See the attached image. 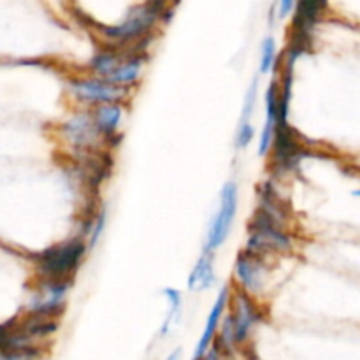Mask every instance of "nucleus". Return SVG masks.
I'll list each match as a JSON object with an SVG mask.
<instances>
[{
    "instance_id": "12",
    "label": "nucleus",
    "mask_w": 360,
    "mask_h": 360,
    "mask_svg": "<svg viewBox=\"0 0 360 360\" xmlns=\"http://www.w3.org/2000/svg\"><path fill=\"white\" fill-rule=\"evenodd\" d=\"M217 283V269H214V253L202 252L197 259L195 266L190 269L186 288L193 294L211 290Z\"/></svg>"
},
{
    "instance_id": "19",
    "label": "nucleus",
    "mask_w": 360,
    "mask_h": 360,
    "mask_svg": "<svg viewBox=\"0 0 360 360\" xmlns=\"http://www.w3.org/2000/svg\"><path fill=\"white\" fill-rule=\"evenodd\" d=\"M299 0H278V18L285 20L287 16H290L295 9H297Z\"/></svg>"
},
{
    "instance_id": "3",
    "label": "nucleus",
    "mask_w": 360,
    "mask_h": 360,
    "mask_svg": "<svg viewBox=\"0 0 360 360\" xmlns=\"http://www.w3.org/2000/svg\"><path fill=\"white\" fill-rule=\"evenodd\" d=\"M164 0H151L150 4L136 7L129 13V16L118 25L102 28L105 39L111 41L116 48H125L127 44H137L139 41L146 39L148 32L157 25L162 13Z\"/></svg>"
},
{
    "instance_id": "10",
    "label": "nucleus",
    "mask_w": 360,
    "mask_h": 360,
    "mask_svg": "<svg viewBox=\"0 0 360 360\" xmlns=\"http://www.w3.org/2000/svg\"><path fill=\"white\" fill-rule=\"evenodd\" d=\"M146 55L148 53L139 51V49H136L132 46V48H130L129 56L123 60L122 65L115 70V74H111L105 81L116 84V86L132 90V88L139 83L141 77H143L144 67H146V62H148Z\"/></svg>"
},
{
    "instance_id": "2",
    "label": "nucleus",
    "mask_w": 360,
    "mask_h": 360,
    "mask_svg": "<svg viewBox=\"0 0 360 360\" xmlns=\"http://www.w3.org/2000/svg\"><path fill=\"white\" fill-rule=\"evenodd\" d=\"M88 252L90 250H88L86 236L81 232L42 252L39 257V269L46 281H70Z\"/></svg>"
},
{
    "instance_id": "17",
    "label": "nucleus",
    "mask_w": 360,
    "mask_h": 360,
    "mask_svg": "<svg viewBox=\"0 0 360 360\" xmlns=\"http://www.w3.org/2000/svg\"><path fill=\"white\" fill-rule=\"evenodd\" d=\"M255 127H253V122H238V129H236V136H234V146L238 150H246L250 144L253 143L255 139Z\"/></svg>"
},
{
    "instance_id": "8",
    "label": "nucleus",
    "mask_w": 360,
    "mask_h": 360,
    "mask_svg": "<svg viewBox=\"0 0 360 360\" xmlns=\"http://www.w3.org/2000/svg\"><path fill=\"white\" fill-rule=\"evenodd\" d=\"M231 294H232V290L229 285H225V287L218 292L217 299H214L213 308H211L210 313H207L206 323H204L202 334H200L199 341H197V345H195V350H193L192 360H202L204 355H206L207 352H210V348L213 347V341H214V338H217L218 329H220V326H221V319H224L225 313H227V309H229Z\"/></svg>"
},
{
    "instance_id": "4",
    "label": "nucleus",
    "mask_w": 360,
    "mask_h": 360,
    "mask_svg": "<svg viewBox=\"0 0 360 360\" xmlns=\"http://www.w3.org/2000/svg\"><path fill=\"white\" fill-rule=\"evenodd\" d=\"M239 206V186L236 181H227L218 195V206L207 225L206 236L202 241V252L214 253L225 245L234 227L236 214Z\"/></svg>"
},
{
    "instance_id": "7",
    "label": "nucleus",
    "mask_w": 360,
    "mask_h": 360,
    "mask_svg": "<svg viewBox=\"0 0 360 360\" xmlns=\"http://www.w3.org/2000/svg\"><path fill=\"white\" fill-rule=\"evenodd\" d=\"M266 257L257 255L250 250H241L234 262V278L239 290L255 297L266 287Z\"/></svg>"
},
{
    "instance_id": "16",
    "label": "nucleus",
    "mask_w": 360,
    "mask_h": 360,
    "mask_svg": "<svg viewBox=\"0 0 360 360\" xmlns=\"http://www.w3.org/2000/svg\"><path fill=\"white\" fill-rule=\"evenodd\" d=\"M278 53H276V41L273 37H266L260 46V60H259V72L269 74L276 67Z\"/></svg>"
},
{
    "instance_id": "13",
    "label": "nucleus",
    "mask_w": 360,
    "mask_h": 360,
    "mask_svg": "<svg viewBox=\"0 0 360 360\" xmlns=\"http://www.w3.org/2000/svg\"><path fill=\"white\" fill-rule=\"evenodd\" d=\"M130 48H111L101 49L98 53H95L94 56L88 62V69H90L91 76L102 77V79H108L111 74H115V70L122 65L123 60L129 56Z\"/></svg>"
},
{
    "instance_id": "18",
    "label": "nucleus",
    "mask_w": 360,
    "mask_h": 360,
    "mask_svg": "<svg viewBox=\"0 0 360 360\" xmlns=\"http://www.w3.org/2000/svg\"><path fill=\"white\" fill-rule=\"evenodd\" d=\"M257 94H259V79H253L246 90L245 102H243V112L239 118L241 122H252V116L257 108Z\"/></svg>"
},
{
    "instance_id": "1",
    "label": "nucleus",
    "mask_w": 360,
    "mask_h": 360,
    "mask_svg": "<svg viewBox=\"0 0 360 360\" xmlns=\"http://www.w3.org/2000/svg\"><path fill=\"white\" fill-rule=\"evenodd\" d=\"M259 199V206L248 221L245 248L262 257L290 252L294 239L287 231V211L269 183L264 185Z\"/></svg>"
},
{
    "instance_id": "14",
    "label": "nucleus",
    "mask_w": 360,
    "mask_h": 360,
    "mask_svg": "<svg viewBox=\"0 0 360 360\" xmlns=\"http://www.w3.org/2000/svg\"><path fill=\"white\" fill-rule=\"evenodd\" d=\"M164 297L167 299V315H165L164 322L160 326V338H167L171 334L172 327L179 322L181 319V313H183V294L174 287H167L162 290Z\"/></svg>"
},
{
    "instance_id": "6",
    "label": "nucleus",
    "mask_w": 360,
    "mask_h": 360,
    "mask_svg": "<svg viewBox=\"0 0 360 360\" xmlns=\"http://www.w3.org/2000/svg\"><path fill=\"white\" fill-rule=\"evenodd\" d=\"M70 91L77 101L91 105V108L102 104H123V101H127V97L130 95V90L127 88L116 86V84L95 76L77 77V79L70 81Z\"/></svg>"
},
{
    "instance_id": "5",
    "label": "nucleus",
    "mask_w": 360,
    "mask_h": 360,
    "mask_svg": "<svg viewBox=\"0 0 360 360\" xmlns=\"http://www.w3.org/2000/svg\"><path fill=\"white\" fill-rule=\"evenodd\" d=\"M227 315L232 323V340H234L236 352L245 350L250 345L257 326L262 322V311L253 297H250L243 290H236L231 294Z\"/></svg>"
},
{
    "instance_id": "11",
    "label": "nucleus",
    "mask_w": 360,
    "mask_h": 360,
    "mask_svg": "<svg viewBox=\"0 0 360 360\" xmlns=\"http://www.w3.org/2000/svg\"><path fill=\"white\" fill-rule=\"evenodd\" d=\"M123 115H125L123 104H102L91 109V118H94V123L102 139L108 141V143H111L112 139H118Z\"/></svg>"
},
{
    "instance_id": "9",
    "label": "nucleus",
    "mask_w": 360,
    "mask_h": 360,
    "mask_svg": "<svg viewBox=\"0 0 360 360\" xmlns=\"http://www.w3.org/2000/svg\"><path fill=\"white\" fill-rule=\"evenodd\" d=\"M63 136L77 150H90L104 141L95 127L91 111L76 112L69 122L63 125Z\"/></svg>"
},
{
    "instance_id": "20",
    "label": "nucleus",
    "mask_w": 360,
    "mask_h": 360,
    "mask_svg": "<svg viewBox=\"0 0 360 360\" xmlns=\"http://www.w3.org/2000/svg\"><path fill=\"white\" fill-rule=\"evenodd\" d=\"M165 360H181V348H176V350H172L171 354L165 357Z\"/></svg>"
},
{
    "instance_id": "15",
    "label": "nucleus",
    "mask_w": 360,
    "mask_h": 360,
    "mask_svg": "<svg viewBox=\"0 0 360 360\" xmlns=\"http://www.w3.org/2000/svg\"><path fill=\"white\" fill-rule=\"evenodd\" d=\"M105 227H108V207L102 206L95 211L94 217L86 221V227L83 229V234L86 236L88 250H90V252L98 245Z\"/></svg>"
}]
</instances>
